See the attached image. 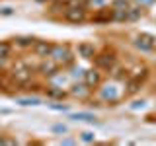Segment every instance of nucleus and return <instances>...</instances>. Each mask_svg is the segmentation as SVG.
Wrapping results in <instances>:
<instances>
[{"label":"nucleus","instance_id":"cd10ccee","mask_svg":"<svg viewBox=\"0 0 156 146\" xmlns=\"http://www.w3.org/2000/svg\"><path fill=\"white\" fill-rule=\"evenodd\" d=\"M90 4H94V6H100V4H104V0H90Z\"/></svg>","mask_w":156,"mask_h":146},{"label":"nucleus","instance_id":"39448f33","mask_svg":"<svg viewBox=\"0 0 156 146\" xmlns=\"http://www.w3.org/2000/svg\"><path fill=\"white\" fill-rule=\"evenodd\" d=\"M135 45L140 49V51H152L154 45H156V37L150 35V33H140L139 37H136Z\"/></svg>","mask_w":156,"mask_h":146},{"label":"nucleus","instance_id":"393cba45","mask_svg":"<svg viewBox=\"0 0 156 146\" xmlns=\"http://www.w3.org/2000/svg\"><path fill=\"white\" fill-rule=\"evenodd\" d=\"M146 103H144V101L143 99H140V101H135V103L133 105H131V109H143V107H144Z\"/></svg>","mask_w":156,"mask_h":146},{"label":"nucleus","instance_id":"a878e982","mask_svg":"<svg viewBox=\"0 0 156 146\" xmlns=\"http://www.w3.org/2000/svg\"><path fill=\"white\" fill-rule=\"evenodd\" d=\"M61 8H65V2H57L55 6L51 8V12H61Z\"/></svg>","mask_w":156,"mask_h":146},{"label":"nucleus","instance_id":"c85d7f7f","mask_svg":"<svg viewBox=\"0 0 156 146\" xmlns=\"http://www.w3.org/2000/svg\"><path fill=\"white\" fill-rule=\"evenodd\" d=\"M0 144H8V140H6V138H2V136H0Z\"/></svg>","mask_w":156,"mask_h":146},{"label":"nucleus","instance_id":"dca6fc26","mask_svg":"<svg viewBox=\"0 0 156 146\" xmlns=\"http://www.w3.org/2000/svg\"><path fill=\"white\" fill-rule=\"evenodd\" d=\"M10 53H12V45L8 41H0V57L2 58H8Z\"/></svg>","mask_w":156,"mask_h":146},{"label":"nucleus","instance_id":"f257e3e1","mask_svg":"<svg viewBox=\"0 0 156 146\" xmlns=\"http://www.w3.org/2000/svg\"><path fill=\"white\" fill-rule=\"evenodd\" d=\"M49 57H51L58 66H66V64L72 62V53L68 51L66 45H53V51H51Z\"/></svg>","mask_w":156,"mask_h":146},{"label":"nucleus","instance_id":"f8f14e48","mask_svg":"<svg viewBox=\"0 0 156 146\" xmlns=\"http://www.w3.org/2000/svg\"><path fill=\"white\" fill-rule=\"evenodd\" d=\"M14 45H16L18 49H29L35 45V39H33L31 35H18L16 39H14Z\"/></svg>","mask_w":156,"mask_h":146},{"label":"nucleus","instance_id":"6ab92c4d","mask_svg":"<svg viewBox=\"0 0 156 146\" xmlns=\"http://www.w3.org/2000/svg\"><path fill=\"white\" fill-rule=\"evenodd\" d=\"M140 14H143L140 8H127V19H136L140 18Z\"/></svg>","mask_w":156,"mask_h":146},{"label":"nucleus","instance_id":"412c9836","mask_svg":"<svg viewBox=\"0 0 156 146\" xmlns=\"http://www.w3.org/2000/svg\"><path fill=\"white\" fill-rule=\"evenodd\" d=\"M49 109H53V111H68V105H65V103H49Z\"/></svg>","mask_w":156,"mask_h":146},{"label":"nucleus","instance_id":"ddd939ff","mask_svg":"<svg viewBox=\"0 0 156 146\" xmlns=\"http://www.w3.org/2000/svg\"><path fill=\"white\" fill-rule=\"evenodd\" d=\"M88 94H90V86L86 84H74L70 88V96H74V97H86Z\"/></svg>","mask_w":156,"mask_h":146},{"label":"nucleus","instance_id":"bb28decb","mask_svg":"<svg viewBox=\"0 0 156 146\" xmlns=\"http://www.w3.org/2000/svg\"><path fill=\"white\" fill-rule=\"evenodd\" d=\"M61 144L70 146V144H76V140H74V138H62V140H61Z\"/></svg>","mask_w":156,"mask_h":146},{"label":"nucleus","instance_id":"5701e85b","mask_svg":"<svg viewBox=\"0 0 156 146\" xmlns=\"http://www.w3.org/2000/svg\"><path fill=\"white\" fill-rule=\"evenodd\" d=\"M113 8H121V10H125V8H129V2H127V0H115Z\"/></svg>","mask_w":156,"mask_h":146},{"label":"nucleus","instance_id":"c756f323","mask_svg":"<svg viewBox=\"0 0 156 146\" xmlns=\"http://www.w3.org/2000/svg\"><path fill=\"white\" fill-rule=\"evenodd\" d=\"M139 2H143V4H150L152 0H139Z\"/></svg>","mask_w":156,"mask_h":146},{"label":"nucleus","instance_id":"6e6552de","mask_svg":"<svg viewBox=\"0 0 156 146\" xmlns=\"http://www.w3.org/2000/svg\"><path fill=\"white\" fill-rule=\"evenodd\" d=\"M37 70L41 72L43 76H49V78H53V76L57 74V70H58V64H57L55 61H53V58H51V61H43L41 64L37 66Z\"/></svg>","mask_w":156,"mask_h":146},{"label":"nucleus","instance_id":"2eb2a0df","mask_svg":"<svg viewBox=\"0 0 156 146\" xmlns=\"http://www.w3.org/2000/svg\"><path fill=\"white\" fill-rule=\"evenodd\" d=\"M16 103L23 105V107H35V105H41V99L39 97H18Z\"/></svg>","mask_w":156,"mask_h":146},{"label":"nucleus","instance_id":"20e7f679","mask_svg":"<svg viewBox=\"0 0 156 146\" xmlns=\"http://www.w3.org/2000/svg\"><path fill=\"white\" fill-rule=\"evenodd\" d=\"M148 76V70H143V74H135L133 78H129V80H127V90H125V94L127 96H133V94H136V92H139V88L143 86V80L144 78Z\"/></svg>","mask_w":156,"mask_h":146},{"label":"nucleus","instance_id":"4be33fe9","mask_svg":"<svg viewBox=\"0 0 156 146\" xmlns=\"http://www.w3.org/2000/svg\"><path fill=\"white\" fill-rule=\"evenodd\" d=\"M0 16H14V8L12 6H2L0 8Z\"/></svg>","mask_w":156,"mask_h":146},{"label":"nucleus","instance_id":"7ed1b4c3","mask_svg":"<svg viewBox=\"0 0 156 146\" xmlns=\"http://www.w3.org/2000/svg\"><path fill=\"white\" fill-rule=\"evenodd\" d=\"M65 19L70 23H82L86 19V8L84 6H70L65 10Z\"/></svg>","mask_w":156,"mask_h":146},{"label":"nucleus","instance_id":"9d476101","mask_svg":"<svg viewBox=\"0 0 156 146\" xmlns=\"http://www.w3.org/2000/svg\"><path fill=\"white\" fill-rule=\"evenodd\" d=\"M33 51H35L37 57L47 58L49 55H51V51H53V45H51L49 41H35V45H33Z\"/></svg>","mask_w":156,"mask_h":146},{"label":"nucleus","instance_id":"9b49d317","mask_svg":"<svg viewBox=\"0 0 156 146\" xmlns=\"http://www.w3.org/2000/svg\"><path fill=\"white\" fill-rule=\"evenodd\" d=\"M84 82H86L90 88H96V86L101 82V74H100L98 70H94V68H92V70H86V72H84Z\"/></svg>","mask_w":156,"mask_h":146},{"label":"nucleus","instance_id":"a211bd4d","mask_svg":"<svg viewBox=\"0 0 156 146\" xmlns=\"http://www.w3.org/2000/svg\"><path fill=\"white\" fill-rule=\"evenodd\" d=\"M80 140L86 142V144H92V142H96V134L92 133V130H84V133L80 134Z\"/></svg>","mask_w":156,"mask_h":146},{"label":"nucleus","instance_id":"b1692460","mask_svg":"<svg viewBox=\"0 0 156 146\" xmlns=\"http://www.w3.org/2000/svg\"><path fill=\"white\" fill-rule=\"evenodd\" d=\"M84 72H86L84 68H74L70 76H72V78H84Z\"/></svg>","mask_w":156,"mask_h":146},{"label":"nucleus","instance_id":"423d86ee","mask_svg":"<svg viewBox=\"0 0 156 146\" xmlns=\"http://www.w3.org/2000/svg\"><path fill=\"white\" fill-rule=\"evenodd\" d=\"M100 97L104 101H107V103H115V101L119 99V90H117L113 84H111V86H105V88H101Z\"/></svg>","mask_w":156,"mask_h":146},{"label":"nucleus","instance_id":"f3484780","mask_svg":"<svg viewBox=\"0 0 156 146\" xmlns=\"http://www.w3.org/2000/svg\"><path fill=\"white\" fill-rule=\"evenodd\" d=\"M47 96H49V97H55V99H62L66 94H65L62 90H58V88L53 86V88H49V90H47Z\"/></svg>","mask_w":156,"mask_h":146},{"label":"nucleus","instance_id":"4468645a","mask_svg":"<svg viewBox=\"0 0 156 146\" xmlns=\"http://www.w3.org/2000/svg\"><path fill=\"white\" fill-rule=\"evenodd\" d=\"M68 119H72V121H84V123H96V115L84 113V111H80V113H70V115H68Z\"/></svg>","mask_w":156,"mask_h":146},{"label":"nucleus","instance_id":"f03ea898","mask_svg":"<svg viewBox=\"0 0 156 146\" xmlns=\"http://www.w3.org/2000/svg\"><path fill=\"white\" fill-rule=\"evenodd\" d=\"M94 62L98 68L101 70H111L115 66V53L113 51H104L101 55H96L94 57Z\"/></svg>","mask_w":156,"mask_h":146},{"label":"nucleus","instance_id":"1a4fd4ad","mask_svg":"<svg viewBox=\"0 0 156 146\" xmlns=\"http://www.w3.org/2000/svg\"><path fill=\"white\" fill-rule=\"evenodd\" d=\"M78 57H82V58H94L96 57V47L92 45V43H88V41H82V43H78Z\"/></svg>","mask_w":156,"mask_h":146},{"label":"nucleus","instance_id":"0eeeda50","mask_svg":"<svg viewBox=\"0 0 156 146\" xmlns=\"http://www.w3.org/2000/svg\"><path fill=\"white\" fill-rule=\"evenodd\" d=\"M31 68H14V80H16V84L20 86H26L29 80H31Z\"/></svg>","mask_w":156,"mask_h":146},{"label":"nucleus","instance_id":"aec40b11","mask_svg":"<svg viewBox=\"0 0 156 146\" xmlns=\"http://www.w3.org/2000/svg\"><path fill=\"white\" fill-rule=\"evenodd\" d=\"M66 130H68V127H66V125H62V123L53 125V133H57V134H65Z\"/></svg>","mask_w":156,"mask_h":146}]
</instances>
